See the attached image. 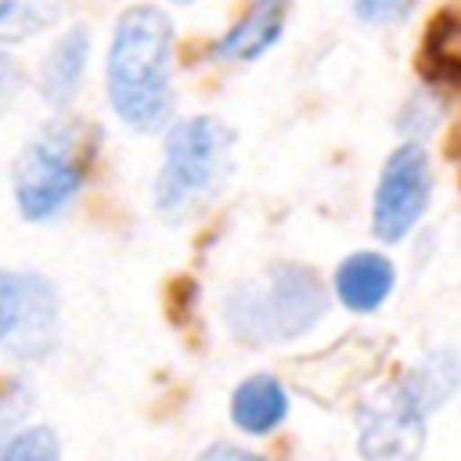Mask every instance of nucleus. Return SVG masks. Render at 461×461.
Here are the masks:
<instances>
[{"mask_svg":"<svg viewBox=\"0 0 461 461\" xmlns=\"http://www.w3.org/2000/svg\"><path fill=\"white\" fill-rule=\"evenodd\" d=\"M461 385V360L450 349L429 353L396 385L360 403L357 447L367 461H414L425 439L429 414L447 403Z\"/></svg>","mask_w":461,"mask_h":461,"instance_id":"nucleus-2","label":"nucleus"},{"mask_svg":"<svg viewBox=\"0 0 461 461\" xmlns=\"http://www.w3.org/2000/svg\"><path fill=\"white\" fill-rule=\"evenodd\" d=\"M0 461H61V443L47 425H32L4 443Z\"/></svg>","mask_w":461,"mask_h":461,"instance_id":"nucleus-13","label":"nucleus"},{"mask_svg":"<svg viewBox=\"0 0 461 461\" xmlns=\"http://www.w3.org/2000/svg\"><path fill=\"white\" fill-rule=\"evenodd\" d=\"M328 310L321 277L303 263H274L256 281L238 285L227 303V328L245 346H274L306 335Z\"/></svg>","mask_w":461,"mask_h":461,"instance_id":"nucleus-3","label":"nucleus"},{"mask_svg":"<svg viewBox=\"0 0 461 461\" xmlns=\"http://www.w3.org/2000/svg\"><path fill=\"white\" fill-rule=\"evenodd\" d=\"M86 58H90V32L83 25L68 29L47 54L43 61V72H40V94L47 104L54 108H65L76 90H79V79H83V68H86Z\"/></svg>","mask_w":461,"mask_h":461,"instance_id":"nucleus-11","label":"nucleus"},{"mask_svg":"<svg viewBox=\"0 0 461 461\" xmlns=\"http://www.w3.org/2000/svg\"><path fill=\"white\" fill-rule=\"evenodd\" d=\"M94 144L83 122L43 126L14 162V202L32 223L58 216L86 184Z\"/></svg>","mask_w":461,"mask_h":461,"instance_id":"nucleus-5","label":"nucleus"},{"mask_svg":"<svg viewBox=\"0 0 461 461\" xmlns=\"http://www.w3.org/2000/svg\"><path fill=\"white\" fill-rule=\"evenodd\" d=\"M429 194H432L429 155L418 140H407L382 166V176L375 187V209H371L375 234L382 241H400L421 220Z\"/></svg>","mask_w":461,"mask_h":461,"instance_id":"nucleus-7","label":"nucleus"},{"mask_svg":"<svg viewBox=\"0 0 461 461\" xmlns=\"http://www.w3.org/2000/svg\"><path fill=\"white\" fill-rule=\"evenodd\" d=\"M61 14V0H0V40H25Z\"/></svg>","mask_w":461,"mask_h":461,"instance_id":"nucleus-12","label":"nucleus"},{"mask_svg":"<svg viewBox=\"0 0 461 461\" xmlns=\"http://www.w3.org/2000/svg\"><path fill=\"white\" fill-rule=\"evenodd\" d=\"M288 7L292 0H252V7L216 40L212 54L223 61H256L277 43Z\"/></svg>","mask_w":461,"mask_h":461,"instance_id":"nucleus-8","label":"nucleus"},{"mask_svg":"<svg viewBox=\"0 0 461 461\" xmlns=\"http://www.w3.org/2000/svg\"><path fill=\"white\" fill-rule=\"evenodd\" d=\"M234 130L216 115H191L166 133L162 169L155 176V209L166 220H184L216 198L230 176Z\"/></svg>","mask_w":461,"mask_h":461,"instance_id":"nucleus-4","label":"nucleus"},{"mask_svg":"<svg viewBox=\"0 0 461 461\" xmlns=\"http://www.w3.org/2000/svg\"><path fill=\"white\" fill-rule=\"evenodd\" d=\"M58 342V295L43 274L0 270V346L14 357H47Z\"/></svg>","mask_w":461,"mask_h":461,"instance_id":"nucleus-6","label":"nucleus"},{"mask_svg":"<svg viewBox=\"0 0 461 461\" xmlns=\"http://www.w3.org/2000/svg\"><path fill=\"white\" fill-rule=\"evenodd\" d=\"M414 0H353V11L367 25H396L411 14Z\"/></svg>","mask_w":461,"mask_h":461,"instance_id":"nucleus-14","label":"nucleus"},{"mask_svg":"<svg viewBox=\"0 0 461 461\" xmlns=\"http://www.w3.org/2000/svg\"><path fill=\"white\" fill-rule=\"evenodd\" d=\"M173 22L151 4L119 14L108 47V101L140 133L162 130L173 115Z\"/></svg>","mask_w":461,"mask_h":461,"instance_id":"nucleus-1","label":"nucleus"},{"mask_svg":"<svg viewBox=\"0 0 461 461\" xmlns=\"http://www.w3.org/2000/svg\"><path fill=\"white\" fill-rule=\"evenodd\" d=\"M288 414V393L274 375H252L245 378L230 396V418L249 436L274 432Z\"/></svg>","mask_w":461,"mask_h":461,"instance_id":"nucleus-10","label":"nucleus"},{"mask_svg":"<svg viewBox=\"0 0 461 461\" xmlns=\"http://www.w3.org/2000/svg\"><path fill=\"white\" fill-rule=\"evenodd\" d=\"M393 263L378 252H353L335 270V292L353 313H371L393 292Z\"/></svg>","mask_w":461,"mask_h":461,"instance_id":"nucleus-9","label":"nucleus"},{"mask_svg":"<svg viewBox=\"0 0 461 461\" xmlns=\"http://www.w3.org/2000/svg\"><path fill=\"white\" fill-rule=\"evenodd\" d=\"M14 90H18V61L7 50H0V112L11 104Z\"/></svg>","mask_w":461,"mask_h":461,"instance_id":"nucleus-16","label":"nucleus"},{"mask_svg":"<svg viewBox=\"0 0 461 461\" xmlns=\"http://www.w3.org/2000/svg\"><path fill=\"white\" fill-rule=\"evenodd\" d=\"M194 461H267V457H259V454H252V450H241V447H234V443H212V447H205Z\"/></svg>","mask_w":461,"mask_h":461,"instance_id":"nucleus-15","label":"nucleus"}]
</instances>
